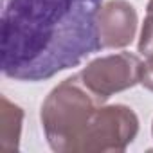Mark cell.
Wrapping results in <instances>:
<instances>
[{"label":"cell","mask_w":153,"mask_h":153,"mask_svg":"<svg viewBox=\"0 0 153 153\" xmlns=\"http://www.w3.org/2000/svg\"><path fill=\"white\" fill-rule=\"evenodd\" d=\"M103 0H2L0 68L16 81H45L101 49Z\"/></svg>","instance_id":"cell-1"},{"label":"cell","mask_w":153,"mask_h":153,"mask_svg":"<svg viewBox=\"0 0 153 153\" xmlns=\"http://www.w3.org/2000/svg\"><path fill=\"white\" fill-rule=\"evenodd\" d=\"M103 103L85 85L79 72L58 83L40 108V123L51 149L79 153L83 137Z\"/></svg>","instance_id":"cell-2"},{"label":"cell","mask_w":153,"mask_h":153,"mask_svg":"<svg viewBox=\"0 0 153 153\" xmlns=\"http://www.w3.org/2000/svg\"><path fill=\"white\" fill-rule=\"evenodd\" d=\"M139 133V117L126 105H103L96 112L79 153H123Z\"/></svg>","instance_id":"cell-3"},{"label":"cell","mask_w":153,"mask_h":153,"mask_svg":"<svg viewBox=\"0 0 153 153\" xmlns=\"http://www.w3.org/2000/svg\"><path fill=\"white\" fill-rule=\"evenodd\" d=\"M140 70L142 61L139 56L123 51L92 59L79 74L85 85L99 99L106 101L114 94L124 92L140 83Z\"/></svg>","instance_id":"cell-4"},{"label":"cell","mask_w":153,"mask_h":153,"mask_svg":"<svg viewBox=\"0 0 153 153\" xmlns=\"http://www.w3.org/2000/svg\"><path fill=\"white\" fill-rule=\"evenodd\" d=\"M139 25V15L126 0H108L97 15V34L101 49H124L128 47Z\"/></svg>","instance_id":"cell-5"},{"label":"cell","mask_w":153,"mask_h":153,"mask_svg":"<svg viewBox=\"0 0 153 153\" xmlns=\"http://www.w3.org/2000/svg\"><path fill=\"white\" fill-rule=\"evenodd\" d=\"M0 149L6 153H13L20 149L22 139V124H24V110L11 103L6 96L0 97Z\"/></svg>","instance_id":"cell-6"},{"label":"cell","mask_w":153,"mask_h":153,"mask_svg":"<svg viewBox=\"0 0 153 153\" xmlns=\"http://www.w3.org/2000/svg\"><path fill=\"white\" fill-rule=\"evenodd\" d=\"M139 52L142 56H153V15H146L139 36Z\"/></svg>","instance_id":"cell-7"},{"label":"cell","mask_w":153,"mask_h":153,"mask_svg":"<svg viewBox=\"0 0 153 153\" xmlns=\"http://www.w3.org/2000/svg\"><path fill=\"white\" fill-rule=\"evenodd\" d=\"M140 85L153 92V56H148L146 61L142 63V70H140Z\"/></svg>","instance_id":"cell-8"},{"label":"cell","mask_w":153,"mask_h":153,"mask_svg":"<svg viewBox=\"0 0 153 153\" xmlns=\"http://www.w3.org/2000/svg\"><path fill=\"white\" fill-rule=\"evenodd\" d=\"M146 15H153V0H149L146 6Z\"/></svg>","instance_id":"cell-9"},{"label":"cell","mask_w":153,"mask_h":153,"mask_svg":"<svg viewBox=\"0 0 153 153\" xmlns=\"http://www.w3.org/2000/svg\"><path fill=\"white\" fill-rule=\"evenodd\" d=\"M151 135H153V123H151Z\"/></svg>","instance_id":"cell-10"}]
</instances>
